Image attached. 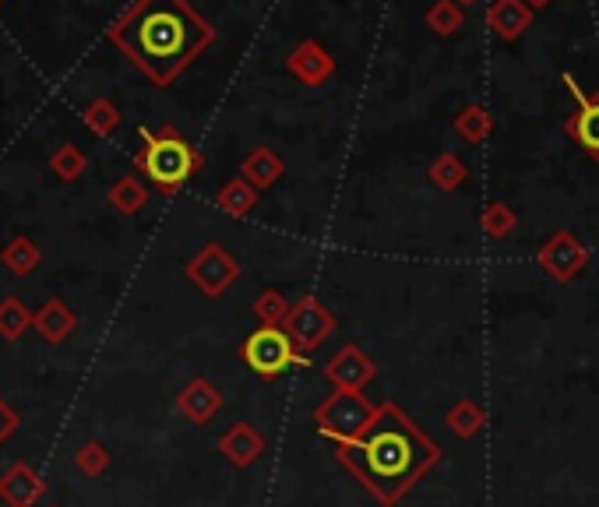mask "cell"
Returning <instances> with one entry per match:
<instances>
[{
  "mask_svg": "<svg viewBox=\"0 0 599 507\" xmlns=\"http://www.w3.org/2000/svg\"><path fill=\"white\" fill-rule=\"evenodd\" d=\"M240 360L261 381H275L286 374L290 367H307V357L296 349L286 328H264V325L244 338Z\"/></svg>",
  "mask_w": 599,
  "mask_h": 507,
  "instance_id": "obj_4",
  "label": "cell"
},
{
  "mask_svg": "<svg viewBox=\"0 0 599 507\" xmlns=\"http://www.w3.org/2000/svg\"><path fill=\"white\" fill-rule=\"evenodd\" d=\"M106 36L156 89H170L215 43V29L188 0H135Z\"/></svg>",
  "mask_w": 599,
  "mask_h": 507,
  "instance_id": "obj_2",
  "label": "cell"
},
{
  "mask_svg": "<svg viewBox=\"0 0 599 507\" xmlns=\"http://www.w3.org/2000/svg\"><path fill=\"white\" fill-rule=\"evenodd\" d=\"M49 169L64 180V183H75L86 177V169H89V156L81 151L75 142H64L57 145L54 151H49Z\"/></svg>",
  "mask_w": 599,
  "mask_h": 507,
  "instance_id": "obj_24",
  "label": "cell"
},
{
  "mask_svg": "<svg viewBox=\"0 0 599 507\" xmlns=\"http://www.w3.org/2000/svg\"><path fill=\"white\" fill-rule=\"evenodd\" d=\"M106 201L113 205V212H121V215H138L145 205H148V188L138 180V177H121L110 188V194H106Z\"/></svg>",
  "mask_w": 599,
  "mask_h": 507,
  "instance_id": "obj_21",
  "label": "cell"
},
{
  "mask_svg": "<svg viewBox=\"0 0 599 507\" xmlns=\"http://www.w3.org/2000/svg\"><path fill=\"white\" fill-rule=\"evenodd\" d=\"M374 409L377 405H371V398L363 392H339L336 387V392L314 409L310 422L321 437L342 444V441H353V437L368 430V422L374 419Z\"/></svg>",
  "mask_w": 599,
  "mask_h": 507,
  "instance_id": "obj_5",
  "label": "cell"
},
{
  "mask_svg": "<svg viewBox=\"0 0 599 507\" xmlns=\"http://www.w3.org/2000/svg\"><path fill=\"white\" fill-rule=\"evenodd\" d=\"M487 25L494 29L497 40L515 43V40H522V32L532 25V8L525 0H494L487 11Z\"/></svg>",
  "mask_w": 599,
  "mask_h": 507,
  "instance_id": "obj_16",
  "label": "cell"
},
{
  "mask_svg": "<svg viewBox=\"0 0 599 507\" xmlns=\"http://www.w3.org/2000/svg\"><path fill=\"white\" fill-rule=\"evenodd\" d=\"M46 494V480L29 462H11L0 476V500L8 507H36Z\"/></svg>",
  "mask_w": 599,
  "mask_h": 507,
  "instance_id": "obj_11",
  "label": "cell"
},
{
  "mask_svg": "<svg viewBox=\"0 0 599 507\" xmlns=\"http://www.w3.org/2000/svg\"><path fill=\"white\" fill-rule=\"evenodd\" d=\"M258 188L255 183H247L244 177H237V180H229L226 188L219 191V198H215V205H219L226 215H233V218H244V215H251L255 212V205H258Z\"/></svg>",
  "mask_w": 599,
  "mask_h": 507,
  "instance_id": "obj_20",
  "label": "cell"
},
{
  "mask_svg": "<svg viewBox=\"0 0 599 507\" xmlns=\"http://www.w3.org/2000/svg\"><path fill=\"white\" fill-rule=\"evenodd\" d=\"M490 131H494V116H490L487 106H479V103H470L455 116V134H459L462 142H470V145L487 142Z\"/></svg>",
  "mask_w": 599,
  "mask_h": 507,
  "instance_id": "obj_23",
  "label": "cell"
},
{
  "mask_svg": "<svg viewBox=\"0 0 599 507\" xmlns=\"http://www.w3.org/2000/svg\"><path fill=\"white\" fill-rule=\"evenodd\" d=\"M219 409H223V392L208 378H194V381H188L184 387H180L177 413L184 416L188 422H194V427H205V422H212L215 416H219Z\"/></svg>",
  "mask_w": 599,
  "mask_h": 507,
  "instance_id": "obj_12",
  "label": "cell"
},
{
  "mask_svg": "<svg viewBox=\"0 0 599 507\" xmlns=\"http://www.w3.org/2000/svg\"><path fill=\"white\" fill-rule=\"evenodd\" d=\"M465 25V8H459L455 0H434L427 8V29H434L438 36H455Z\"/></svg>",
  "mask_w": 599,
  "mask_h": 507,
  "instance_id": "obj_28",
  "label": "cell"
},
{
  "mask_svg": "<svg viewBox=\"0 0 599 507\" xmlns=\"http://www.w3.org/2000/svg\"><path fill=\"white\" fill-rule=\"evenodd\" d=\"M282 328L290 331L296 349L307 357V352L325 346V338H331V331H336V314H331L318 296H300Z\"/></svg>",
  "mask_w": 599,
  "mask_h": 507,
  "instance_id": "obj_7",
  "label": "cell"
},
{
  "mask_svg": "<svg viewBox=\"0 0 599 507\" xmlns=\"http://www.w3.org/2000/svg\"><path fill=\"white\" fill-rule=\"evenodd\" d=\"M444 427L452 430L459 441H473V437H479V433H484V427H487L484 405L473 402V398H459L452 409L444 413Z\"/></svg>",
  "mask_w": 599,
  "mask_h": 507,
  "instance_id": "obj_18",
  "label": "cell"
},
{
  "mask_svg": "<svg viewBox=\"0 0 599 507\" xmlns=\"http://www.w3.org/2000/svg\"><path fill=\"white\" fill-rule=\"evenodd\" d=\"M219 451L233 469H247L269 451V441H264V433H258L251 422H233V427L219 437Z\"/></svg>",
  "mask_w": 599,
  "mask_h": 507,
  "instance_id": "obj_14",
  "label": "cell"
},
{
  "mask_svg": "<svg viewBox=\"0 0 599 507\" xmlns=\"http://www.w3.org/2000/svg\"><path fill=\"white\" fill-rule=\"evenodd\" d=\"M110 448L106 444H99V441H86L78 451H75V469L81 472V476H89V480H95V476H103V472L110 469Z\"/></svg>",
  "mask_w": 599,
  "mask_h": 507,
  "instance_id": "obj_30",
  "label": "cell"
},
{
  "mask_svg": "<svg viewBox=\"0 0 599 507\" xmlns=\"http://www.w3.org/2000/svg\"><path fill=\"white\" fill-rule=\"evenodd\" d=\"M444 459L441 444L423 433L395 402H381L368 430L336 444V462L353 476L381 507H395L427 472Z\"/></svg>",
  "mask_w": 599,
  "mask_h": 507,
  "instance_id": "obj_1",
  "label": "cell"
},
{
  "mask_svg": "<svg viewBox=\"0 0 599 507\" xmlns=\"http://www.w3.org/2000/svg\"><path fill=\"white\" fill-rule=\"evenodd\" d=\"M459 8H473V4H479V0H455Z\"/></svg>",
  "mask_w": 599,
  "mask_h": 507,
  "instance_id": "obj_33",
  "label": "cell"
},
{
  "mask_svg": "<svg viewBox=\"0 0 599 507\" xmlns=\"http://www.w3.org/2000/svg\"><path fill=\"white\" fill-rule=\"evenodd\" d=\"M290 75L300 81V84H307V89H318V84H325L331 75H336V57L328 54V49L321 43H314V40H304L300 43L290 60Z\"/></svg>",
  "mask_w": 599,
  "mask_h": 507,
  "instance_id": "obj_13",
  "label": "cell"
},
{
  "mask_svg": "<svg viewBox=\"0 0 599 507\" xmlns=\"http://www.w3.org/2000/svg\"><path fill=\"white\" fill-rule=\"evenodd\" d=\"M81 121H86V127L99 134V138H110V134L121 127V110H116L110 99H92V103L81 110Z\"/></svg>",
  "mask_w": 599,
  "mask_h": 507,
  "instance_id": "obj_29",
  "label": "cell"
},
{
  "mask_svg": "<svg viewBox=\"0 0 599 507\" xmlns=\"http://www.w3.org/2000/svg\"><path fill=\"white\" fill-rule=\"evenodd\" d=\"M325 378L339 392H363L377 378V363L360 346H342L336 357L325 363Z\"/></svg>",
  "mask_w": 599,
  "mask_h": 507,
  "instance_id": "obj_10",
  "label": "cell"
},
{
  "mask_svg": "<svg viewBox=\"0 0 599 507\" xmlns=\"http://www.w3.org/2000/svg\"><path fill=\"white\" fill-rule=\"evenodd\" d=\"M479 226H484L490 240H505V236H511L515 226H519V215H515L508 201H490V205L479 212Z\"/></svg>",
  "mask_w": 599,
  "mask_h": 507,
  "instance_id": "obj_26",
  "label": "cell"
},
{
  "mask_svg": "<svg viewBox=\"0 0 599 507\" xmlns=\"http://www.w3.org/2000/svg\"><path fill=\"white\" fill-rule=\"evenodd\" d=\"M78 328V314L64 303L60 296H49L39 311H32V331L39 338H46L49 346H60L68 342Z\"/></svg>",
  "mask_w": 599,
  "mask_h": 507,
  "instance_id": "obj_15",
  "label": "cell"
},
{
  "mask_svg": "<svg viewBox=\"0 0 599 507\" xmlns=\"http://www.w3.org/2000/svg\"><path fill=\"white\" fill-rule=\"evenodd\" d=\"M286 173V162H282L272 148H264V145H258L255 151H247V159L240 162V177L247 180V183H255L258 191H264V188H272V183Z\"/></svg>",
  "mask_w": 599,
  "mask_h": 507,
  "instance_id": "obj_17",
  "label": "cell"
},
{
  "mask_svg": "<svg viewBox=\"0 0 599 507\" xmlns=\"http://www.w3.org/2000/svg\"><path fill=\"white\" fill-rule=\"evenodd\" d=\"M25 331H32V311L19 296H4L0 300V338L4 342H19Z\"/></svg>",
  "mask_w": 599,
  "mask_h": 507,
  "instance_id": "obj_25",
  "label": "cell"
},
{
  "mask_svg": "<svg viewBox=\"0 0 599 507\" xmlns=\"http://www.w3.org/2000/svg\"><path fill=\"white\" fill-rule=\"evenodd\" d=\"M0 261H4V268H8L11 275L25 279V275H32L39 268L43 250H39L36 240H29V236H14V240L4 250H0Z\"/></svg>",
  "mask_w": 599,
  "mask_h": 507,
  "instance_id": "obj_19",
  "label": "cell"
},
{
  "mask_svg": "<svg viewBox=\"0 0 599 507\" xmlns=\"http://www.w3.org/2000/svg\"><path fill=\"white\" fill-rule=\"evenodd\" d=\"M19 422H22V419H19V413H14L11 405H8L4 398H0V444H4L8 437H11L14 430H19Z\"/></svg>",
  "mask_w": 599,
  "mask_h": 507,
  "instance_id": "obj_31",
  "label": "cell"
},
{
  "mask_svg": "<svg viewBox=\"0 0 599 507\" xmlns=\"http://www.w3.org/2000/svg\"><path fill=\"white\" fill-rule=\"evenodd\" d=\"M427 177H430V183H434L438 191L452 194V191H459L462 183H465V177H470V169H465V162L455 156V151H441V156H438L434 162H430Z\"/></svg>",
  "mask_w": 599,
  "mask_h": 507,
  "instance_id": "obj_22",
  "label": "cell"
},
{
  "mask_svg": "<svg viewBox=\"0 0 599 507\" xmlns=\"http://www.w3.org/2000/svg\"><path fill=\"white\" fill-rule=\"evenodd\" d=\"M255 317L261 320L264 328H282L286 325V317L293 311V303H286V296H282L279 290H264L255 296Z\"/></svg>",
  "mask_w": 599,
  "mask_h": 507,
  "instance_id": "obj_27",
  "label": "cell"
},
{
  "mask_svg": "<svg viewBox=\"0 0 599 507\" xmlns=\"http://www.w3.org/2000/svg\"><path fill=\"white\" fill-rule=\"evenodd\" d=\"M564 84H568V92L575 95V113L568 116L564 131L572 134L589 159L599 162V92H586L572 75H564Z\"/></svg>",
  "mask_w": 599,
  "mask_h": 507,
  "instance_id": "obj_9",
  "label": "cell"
},
{
  "mask_svg": "<svg viewBox=\"0 0 599 507\" xmlns=\"http://www.w3.org/2000/svg\"><path fill=\"white\" fill-rule=\"evenodd\" d=\"M536 264L543 268L546 275L554 282H572L581 268L589 264V247L578 240L575 233L568 229H557L551 233V240H546L540 250H536Z\"/></svg>",
  "mask_w": 599,
  "mask_h": 507,
  "instance_id": "obj_8",
  "label": "cell"
},
{
  "mask_svg": "<svg viewBox=\"0 0 599 507\" xmlns=\"http://www.w3.org/2000/svg\"><path fill=\"white\" fill-rule=\"evenodd\" d=\"M525 4H529V8H546L551 0H525Z\"/></svg>",
  "mask_w": 599,
  "mask_h": 507,
  "instance_id": "obj_32",
  "label": "cell"
},
{
  "mask_svg": "<svg viewBox=\"0 0 599 507\" xmlns=\"http://www.w3.org/2000/svg\"><path fill=\"white\" fill-rule=\"evenodd\" d=\"M138 134H142V148L135 151V169L162 194H177L205 162L202 151L177 127H159V131L142 127Z\"/></svg>",
  "mask_w": 599,
  "mask_h": 507,
  "instance_id": "obj_3",
  "label": "cell"
},
{
  "mask_svg": "<svg viewBox=\"0 0 599 507\" xmlns=\"http://www.w3.org/2000/svg\"><path fill=\"white\" fill-rule=\"evenodd\" d=\"M188 279L202 290L208 300H219L233 282L240 279V261L223 244H205L188 261Z\"/></svg>",
  "mask_w": 599,
  "mask_h": 507,
  "instance_id": "obj_6",
  "label": "cell"
}]
</instances>
